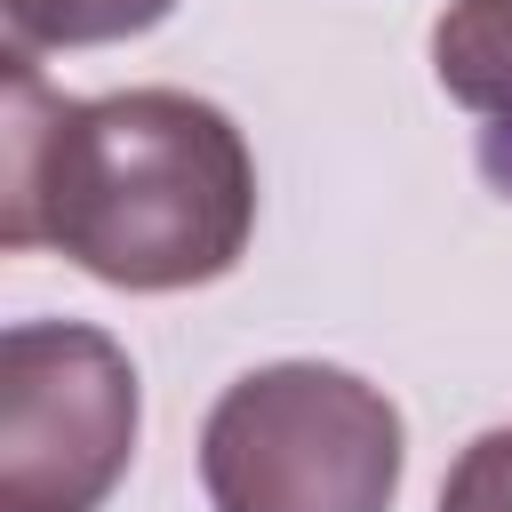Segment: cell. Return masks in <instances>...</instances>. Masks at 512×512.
<instances>
[{"instance_id":"1","label":"cell","mask_w":512,"mask_h":512,"mask_svg":"<svg viewBox=\"0 0 512 512\" xmlns=\"http://www.w3.org/2000/svg\"><path fill=\"white\" fill-rule=\"evenodd\" d=\"M256 152L240 120L192 88L56 96L8 48L0 120V240L56 248L104 288L176 296L248 256Z\"/></svg>"},{"instance_id":"2","label":"cell","mask_w":512,"mask_h":512,"mask_svg":"<svg viewBox=\"0 0 512 512\" xmlns=\"http://www.w3.org/2000/svg\"><path fill=\"white\" fill-rule=\"evenodd\" d=\"M408 424L384 384L336 360H272L216 392L200 424L208 512H392Z\"/></svg>"},{"instance_id":"3","label":"cell","mask_w":512,"mask_h":512,"mask_svg":"<svg viewBox=\"0 0 512 512\" xmlns=\"http://www.w3.org/2000/svg\"><path fill=\"white\" fill-rule=\"evenodd\" d=\"M136 360L88 320L0 336V512H104L136 456Z\"/></svg>"},{"instance_id":"4","label":"cell","mask_w":512,"mask_h":512,"mask_svg":"<svg viewBox=\"0 0 512 512\" xmlns=\"http://www.w3.org/2000/svg\"><path fill=\"white\" fill-rule=\"evenodd\" d=\"M432 80L480 128V176L512 200V0H448L432 24Z\"/></svg>"},{"instance_id":"5","label":"cell","mask_w":512,"mask_h":512,"mask_svg":"<svg viewBox=\"0 0 512 512\" xmlns=\"http://www.w3.org/2000/svg\"><path fill=\"white\" fill-rule=\"evenodd\" d=\"M8 8V40L24 56L40 48H104V40H136L152 24L176 16V0H0Z\"/></svg>"},{"instance_id":"6","label":"cell","mask_w":512,"mask_h":512,"mask_svg":"<svg viewBox=\"0 0 512 512\" xmlns=\"http://www.w3.org/2000/svg\"><path fill=\"white\" fill-rule=\"evenodd\" d=\"M440 512H512V424H488L456 448L440 480Z\"/></svg>"}]
</instances>
